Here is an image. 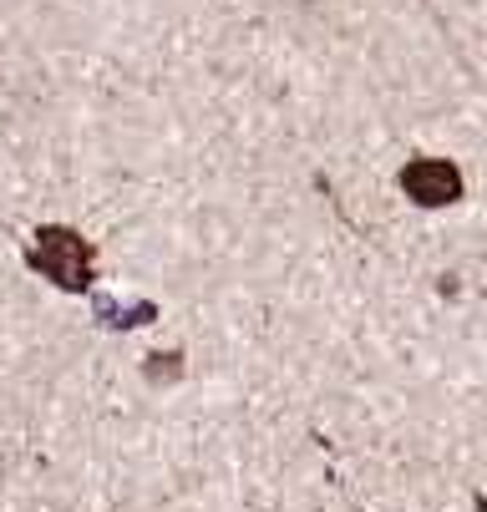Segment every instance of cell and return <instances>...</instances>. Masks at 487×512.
Masks as SVG:
<instances>
[{
    "label": "cell",
    "mask_w": 487,
    "mask_h": 512,
    "mask_svg": "<svg viewBox=\"0 0 487 512\" xmlns=\"http://www.w3.org/2000/svg\"><path fill=\"white\" fill-rule=\"evenodd\" d=\"M143 376H148V386H173V381H183V350H153L148 365H143Z\"/></svg>",
    "instance_id": "obj_4"
},
{
    "label": "cell",
    "mask_w": 487,
    "mask_h": 512,
    "mask_svg": "<svg viewBox=\"0 0 487 512\" xmlns=\"http://www.w3.org/2000/svg\"><path fill=\"white\" fill-rule=\"evenodd\" d=\"M97 320L107 325V330H137V325H153L158 320V305L153 300H143V305H117L112 295H97Z\"/></svg>",
    "instance_id": "obj_3"
},
{
    "label": "cell",
    "mask_w": 487,
    "mask_h": 512,
    "mask_svg": "<svg viewBox=\"0 0 487 512\" xmlns=\"http://www.w3.org/2000/svg\"><path fill=\"white\" fill-rule=\"evenodd\" d=\"M26 269L56 284L61 295H92L97 284V244L72 224H41L26 249Z\"/></svg>",
    "instance_id": "obj_1"
},
{
    "label": "cell",
    "mask_w": 487,
    "mask_h": 512,
    "mask_svg": "<svg viewBox=\"0 0 487 512\" xmlns=\"http://www.w3.org/2000/svg\"><path fill=\"white\" fill-rule=\"evenodd\" d=\"M396 188H401L416 208H452V203L467 198V178H462V168H457L452 158H432V153L406 158L401 173H396Z\"/></svg>",
    "instance_id": "obj_2"
}]
</instances>
